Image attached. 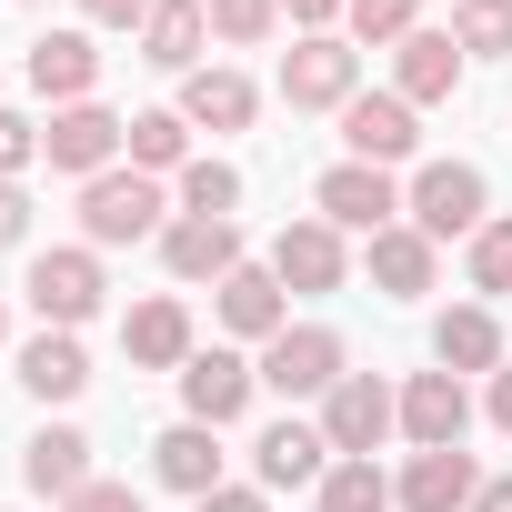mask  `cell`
<instances>
[{
  "instance_id": "obj_1",
  "label": "cell",
  "mask_w": 512,
  "mask_h": 512,
  "mask_svg": "<svg viewBox=\"0 0 512 512\" xmlns=\"http://www.w3.org/2000/svg\"><path fill=\"white\" fill-rule=\"evenodd\" d=\"M402 211H412L422 241H472V231L492 221V181H482L472 161H422L412 191H402Z\"/></svg>"
},
{
  "instance_id": "obj_2",
  "label": "cell",
  "mask_w": 512,
  "mask_h": 512,
  "mask_svg": "<svg viewBox=\"0 0 512 512\" xmlns=\"http://www.w3.org/2000/svg\"><path fill=\"white\" fill-rule=\"evenodd\" d=\"M352 91H362V51H352V41L302 31V41L282 51V101H292V111H342Z\"/></svg>"
},
{
  "instance_id": "obj_3",
  "label": "cell",
  "mask_w": 512,
  "mask_h": 512,
  "mask_svg": "<svg viewBox=\"0 0 512 512\" xmlns=\"http://www.w3.org/2000/svg\"><path fill=\"white\" fill-rule=\"evenodd\" d=\"M81 231H91V251L151 241V231H161V181H151V171H101V181H81Z\"/></svg>"
},
{
  "instance_id": "obj_4",
  "label": "cell",
  "mask_w": 512,
  "mask_h": 512,
  "mask_svg": "<svg viewBox=\"0 0 512 512\" xmlns=\"http://www.w3.org/2000/svg\"><path fill=\"white\" fill-rule=\"evenodd\" d=\"M392 422H402V392H382L372 372H342V382L322 392V442H332L342 462H372Z\"/></svg>"
},
{
  "instance_id": "obj_5",
  "label": "cell",
  "mask_w": 512,
  "mask_h": 512,
  "mask_svg": "<svg viewBox=\"0 0 512 512\" xmlns=\"http://www.w3.org/2000/svg\"><path fill=\"white\" fill-rule=\"evenodd\" d=\"M31 312H41V332H81L91 312H101V251H41V262H31Z\"/></svg>"
},
{
  "instance_id": "obj_6",
  "label": "cell",
  "mask_w": 512,
  "mask_h": 512,
  "mask_svg": "<svg viewBox=\"0 0 512 512\" xmlns=\"http://www.w3.org/2000/svg\"><path fill=\"white\" fill-rule=\"evenodd\" d=\"M262 382H272L282 402H322V392L342 382V332H322V322L272 332V342H262Z\"/></svg>"
},
{
  "instance_id": "obj_7",
  "label": "cell",
  "mask_w": 512,
  "mask_h": 512,
  "mask_svg": "<svg viewBox=\"0 0 512 512\" xmlns=\"http://www.w3.org/2000/svg\"><path fill=\"white\" fill-rule=\"evenodd\" d=\"M312 211H322L332 231H392V221H402V191H392V171H372V161H332V171L312 181Z\"/></svg>"
},
{
  "instance_id": "obj_8",
  "label": "cell",
  "mask_w": 512,
  "mask_h": 512,
  "mask_svg": "<svg viewBox=\"0 0 512 512\" xmlns=\"http://www.w3.org/2000/svg\"><path fill=\"white\" fill-rule=\"evenodd\" d=\"M251 392H262V362H241V352H191V362H181V412L211 422V432L241 422Z\"/></svg>"
},
{
  "instance_id": "obj_9",
  "label": "cell",
  "mask_w": 512,
  "mask_h": 512,
  "mask_svg": "<svg viewBox=\"0 0 512 512\" xmlns=\"http://www.w3.org/2000/svg\"><path fill=\"white\" fill-rule=\"evenodd\" d=\"M402 432H412V452H462V432H472L462 372H412L402 382Z\"/></svg>"
},
{
  "instance_id": "obj_10",
  "label": "cell",
  "mask_w": 512,
  "mask_h": 512,
  "mask_svg": "<svg viewBox=\"0 0 512 512\" xmlns=\"http://www.w3.org/2000/svg\"><path fill=\"white\" fill-rule=\"evenodd\" d=\"M342 272H352V251H342V231L312 211V221H282V241H272V282L282 292H342Z\"/></svg>"
},
{
  "instance_id": "obj_11",
  "label": "cell",
  "mask_w": 512,
  "mask_h": 512,
  "mask_svg": "<svg viewBox=\"0 0 512 512\" xmlns=\"http://www.w3.org/2000/svg\"><path fill=\"white\" fill-rule=\"evenodd\" d=\"M342 141H352V161H372V171H392V161H412V101L402 91H352L342 101Z\"/></svg>"
},
{
  "instance_id": "obj_12",
  "label": "cell",
  "mask_w": 512,
  "mask_h": 512,
  "mask_svg": "<svg viewBox=\"0 0 512 512\" xmlns=\"http://www.w3.org/2000/svg\"><path fill=\"white\" fill-rule=\"evenodd\" d=\"M121 131H131V121H111L101 101H71V111H51V131H41V161H51V171H81V181H101V171H111V151H121Z\"/></svg>"
},
{
  "instance_id": "obj_13",
  "label": "cell",
  "mask_w": 512,
  "mask_h": 512,
  "mask_svg": "<svg viewBox=\"0 0 512 512\" xmlns=\"http://www.w3.org/2000/svg\"><path fill=\"white\" fill-rule=\"evenodd\" d=\"M161 262H171V282H211V292H221V282L241 272V231H231V221H171V231H161Z\"/></svg>"
},
{
  "instance_id": "obj_14",
  "label": "cell",
  "mask_w": 512,
  "mask_h": 512,
  "mask_svg": "<svg viewBox=\"0 0 512 512\" xmlns=\"http://www.w3.org/2000/svg\"><path fill=\"white\" fill-rule=\"evenodd\" d=\"M201 41H211V0H151V21H141V61L151 71H201Z\"/></svg>"
},
{
  "instance_id": "obj_15",
  "label": "cell",
  "mask_w": 512,
  "mask_h": 512,
  "mask_svg": "<svg viewBox=\"0 0 512 512\" xmlns=\"http://www.w3.org/2000/svg\"><path fill=\"white\" fill-rule=\"evenodd\" d=\"M91 81H101V51H91V31H41L31 41V91L41 101H91Z\"/></svg>"
},
{
  "instance_id": "obj_16",
  "label": "cell",
  "mask_w": 512,
  "mask_h": 512,
  "mask_svg": "<svg viewBox=\"0 0 512 512\" xmlns=\"http://www.w3.org/2000/svg\"><path fill=\"white\" fill-rule=\"evenodd\" d=\"M472 492H482L472 452H412V472L392 482V502H402V512H472Z\"/></svg>"
},
{
  "instance_id": "obj_17",
  "label": "cell",
  "mask_w": 512,
  "mask_h": 512,
  "mask_svg": "<svg viewBox=\"0 0 512 512\" xmlns=\"http://www.w3.org/2000/svg\"><path fill=\"white\" fill-rule=\"evenodd\" d=\"M251 452H262V492H302V482H322V472H332V442H322V422H272Z\"/></svg>"
},
{
  "instance_id": "obj_18",
  "label": "cell",
  "mask_w": 512,
  "mask_h": 512,
  "mask_svg": "<svg viewBox=\"0 0 512 512\" xmlns=\"http://www.w3.org/2000/svg\"><path fill=\"white\" fill-rule=\"evenodd\" d=\"M151 472H161L171 492H191V502L221 492V432H211V422H171V432L151 442Z\"/></svg>"
},
{
  "instance_id": "obj_19",
  "label": "cell",
  "mask_w": 512,
  "mask_h": 512,
  "mask_svg": "<svg viewBox=\"0 0 512 512\" xmlns=\"http://www.w3.org/2000/svg\"><path fill=\"white\" fill-rule=\"evenodd\" d=\"M251 111H262V91H251L241 71H221V61L181 81V121L191 131H251Z\"/></svg>"
},
{
  "instance_id": "obj_20",
  "label": "cell",
  "mask_w": 512,
  "mask_h": 512,
  "mask_svg": "<svg viewBox=\"0 0 512 512\" xmlns=\"http://www.w3.org/2000/svg\"><path fill=\"white\" fill-rule=\"evenodd\" d=\"M392 81H402L412 111H422V101H452V91H462V41H452V31H412L402 61H392Z\"/></svg>"
},
{
  "instance_id": "obj_21",
  "label": "cell",
  "mask_w": 512,
  "mask_h": 512,
  "mask_svg": "<svg viewBox=\"0 0 512 512\" xmlns=\"http://www.w3.org/2000/svg\"><path fill=\"white\" fill-rule=\"evenodd\" d=\"M21 482L31 492H81V482H101L91 472V432H71V422H51V432H31V452H21Z\"/></svg>"
},
{
  "instance_id": "obj_22",
  "label": "cell",
  "mask_w": 512,
  "mask_h": 512,
  "mask_svg": "<svg viewBox=\"0 0 512 512\" xmlns=\"http://www.w3.org/2000/svg\"><path fill=\"white\" fill-rule=\"evenodd\" d=\"M221 322H231L241 342H272V332H292V312H282V282H272V262H241V272L221 282Z\"/></svg>"
},
{
  "instance_id": "obj_23",
  "label": "cell",
  "mask_w": 512,
  "mask_h": 512,
  "mask_svg": "<svg viewBox=\"0 0 512 512\" xmlns=\"http://www.w3.org/2000/svg\"><path fill=\"white\" fill-rule=\"evenodd\" d=\"M121 352H131L141 372H181V362H191V312H181V302H141V312L121 322Z\"/></svg>"
},
{
  "instance_id": "obj_24",
  "label": "cell",
  "mask_w": 512,
  "mask_h": 512,
  "mask_svg": "<svg viewBox=\"0 0 512 512\" xmlns=\"http://www.w3.org/2000/svg\"><path fill=\"white\" fill-rule=\"evenodd\" d=\"M432 362H442V372H492V362H502V322H492L482 302L442 312V322H432Z\"/></svg>"
},
{
  "instance_id": "obj_25",
  "label": "cell",
  "mask_w": 512,
  "mask_h": 512,
  "mask_svg": "<svg viewBox=\"0 0 512 512\" xmlns=\"http://www.w3.org/2000/svg\"><path fill=\"white\" fill-rule=\"evenodd\" d=\"M372 292H392V302H412V292H432V241H422L412 221H392V231H372Z\"/></svg>"
},
{
  "instance_id": "obj_26",
  "label": "cell",
  "mask_w": 512,
  "mask_h": 512,
  "mask_svg": "<svg viewBox=\"0 0 512 512\" xmlns=\"http://www.w3.org/2000/svg\"><path fill=\"white\" fill-rule=\"evenodd\" d=\"M21 382H31L41 402H71V392L91 382V352H81V332H41V342H21Z\"/></svg>"
},
{
  "instance_id": "obj_27",
  "label": "cell",
  "mask_w": 512,
  "mask_h": 512,
  "mask_svg": "<svg viewBox=\"0 0 512 512\" xmlns=\"http://www.w3.org/2000/svg\"><path fill=\"white\" fill-rule=\"evenodd\" d=\"M121 151H131V171H191V121L181 111H131V131H121Z\"/></svg>"
},
{
  "instance_id": "obj_28",
  "label": "cell",
  "mask_w": 512,
  "mask_h": 512,
  "mask_svg": "<svg viewBox=\"0 0 512 512\" xmlns=\"http://www.w3.org/2000/svg\"><path fill=\"white\" fill-rule=\"evenodd\" d=\"M452 41H462V61H502V51H512V0H462V11H452Z\"/></svg>"
},
{
  "instance_id": "obj_29",
  "label": "cell",
  "mask_w": 512,
  "mask_h": 512,
  "mask_svg": "<svg viewBox=\"0 0 512 512\" xmlns=\"http://www.w3.org/2000/svg\"><path fill=\"white\" fill-rule=\"evenodd\" d=\"M231 201H241V171L231 161H191L181 171V221H231Z\"/></svg>"
},
{
  "instance_id": "obj_30",
  "label": "cell",
  "mask_w": 512,
  "mask_h": 512,
  "mask_svg": "<svg viewBox=\"0 0 512 512\" xmlns=\"http://www.w3.org/2000/svg\"><path fill=\"white\" fill-rule=\"evenodd\" d=\"M322 512H392V482L372 462H332L322 472Z\"/></svg>"
},
{
  "instance_id": "obj_31",
  "label": "cell",
  "mask_w": 512,
  "mask_h": 512,
  "mask_svg": "<svg viewBox=\"0 0 512 512\" xmlns=\"http://www.w3.org/2000/svg\"><path fill=\"white\" fill-rule=\"evenodd\" d=\"M272 21H282V0H211V31H221L231 51H251V41H272Z\"/></svg>"
},
{
  "instance_id": "obj_32",
  "label": "cell",
  "mask_w": 512,
  "mask_h": 512,
  "mask_svg": "<svg viewBox=\"0 0 512 512\" xmlns=\"http://www.w3.org/2000/svg\"><path fill=\"white\" fill-rule=\"evenodd\" d=\"M472 292H512V221L472 231Z\"/></svg>"
},
{
  "instance_id": "obj_33",
  "label": "cell",
  "mask_w": 512,
  "mask_h": 512,
  "mask_svg": "<svg viewBox=\"0 0 512 512\" xmlns=\"http://www.w3.org/2000/svg\"><path fill=\"white\" fill-rule=\"evenodd\" d=\"M342 21H352V41H392V51H402V41H412V0H352Z\"/></svg>"
},
{
  "instance_id": "obj_34",
  "label": "cell",
  "mask_w": 512,
  "mask_h": 512,
  "mask_svg": "<svg viewBox=\"0 0 512 512\" xmlns=\"http://www.w3.org/2000/svg\"><path fill=\"white\" fill-rule=\"evenodd\" d=\"M31 161H41V131H31L21 111H0V181H21Z\"/></svg>"
},
{
  "instance_id": "obj_35",
  "label": "cell",
  "mask_w": 512,
  "mask_h": 512,
  "mask_svg": "<svg viewBox=\"0 0 512 512\" xmlns=\"http://www.w3.org/2000/svg\"><path fill=\"white\" fill-rule=\"evenodd\" d=\"M61 512H141V492H131V482H81Z\"/></svg>"
},
{
  "instance_id": "obj_36",
  "label": "cell",
  "mask_w": 512,
  "mask_h": 512,
  "mask_svg": "<svg viewBox=\"0 0 512 512\" xmlns=\"http://www.w3.org/2000/svg\"><path fill=\"white\" fill-rule=\"evenodd\" d=\"M81 11H91V31H131V41H141V21H151V0H81Z\"/></svg>"
},
{
  "instance_id": "obj_37",
  "label": "cell",
  "mask_w": 512,
  "mask_h": 512,
  "mask_svg": "<svg viewBox=\"0 0 512 512\" xmlns=\"http://www.w3.org/2000/svg\"><path fill=\"white\" fill-rule=\"evenodd\" d=\"M21 231H31V191H21V181H0V251H11Z\"/></svg>"
},
{
  "instance_id": "obj_38",
  "label": "cell",
  "mask_w": 512,
  "mask_h": 512,
  "mask_svg": "<svg viewBox=\"0 0 512 512\" xmlns=\"http://www.w3.org/2000/svg\"><path fill=\"white\" fill-rule=\"evenodd\" d=\"M201 512H272V502L251 492V482H221V492H201Z\"/></svg>"
},
{
  "instance_id": "obj_39",
  "label": "cell",
  "mask_w": 512,
  "mask_h": 512,
  "mask_svg": "<svg viewBox=\"0 0 512 512\" xmlns=\"http://www.w3.org/2000/svg\"><path fill=\"white\" fill-rule=\"evenodd\" d=\"M282 11H292V21H302V31H332V21H342V11H352V0H282Z\"/></svg>"
},
{
  "instance_id": "obj_40",
  "label": "cell",
  "mask_w": 512,
  "mask_h": 512,
  "mask_svg": "<svg viewBox=\"0 0 512 512\" xmlns=\"http://www.w3.org/2000/svg\"><path fill=\"white\" fill-rule=\"evenodd\" d=\"M492 422L512 432V372H492Z\"/></svg>"
},
{
  "instance_id": "obj_41",
  "label": "cell",
  "mask_w": 512,
  "mask_h": 512,
  "mask_svg": "<svg viewBox=\"0 0 512 512\" xmlns=\"http://www.w3.org/2000/svg\"><path fill=\"white\" fill-rule=\"evenodd\" d=\"M472 512H512V482H482V492H472Z\"/></svg>"
},
{
  "instance_id": "obj_42",
  "label": "cell",
  "mask_w": 512,
  "mask_h": 512,
  "mask_svg": "<svg viewBox=\"0 0 512 512\" xmlns=\"http://www.w3.org/2000/svg\"><path fill=\"white\" fill-rule=\"evenodd\" d=\"M0 332H11V312H0Z\"/></svg>"
}]
</instances>
